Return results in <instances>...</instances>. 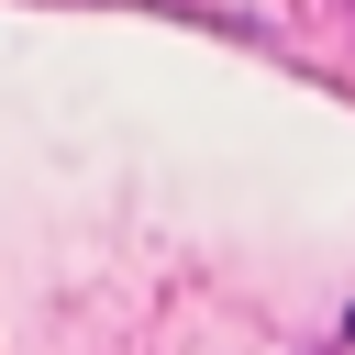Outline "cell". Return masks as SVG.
<instances>
[]
</instances>
